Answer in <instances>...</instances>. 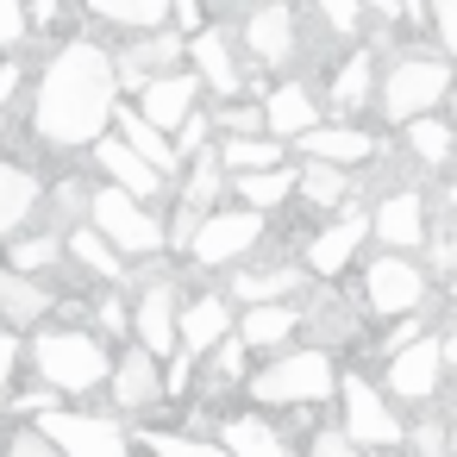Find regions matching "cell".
<instances>
[{
  "label": "cell",
  "instance_id": "29",
  "mask_svg": "<svg viewBox=\"0 0 457 457\" xmlns=\"http://www.w3.org/2000/svg\"><path fill=\"white\" fill-rule=\"evenodd\" d=\"M232 295L251 301V307H276L288 295H301V263H263V270H238L232 276Z\"/></svg>",
  "mask_w": 457,
  "mask_h": 457
},
{
  "label": "cell",
  "instance_id": "25",
  "mask_svg": "<svg viewBox=\"0 0 457 457\" xmlns=\"http://www.w3.org/2000/svg\"><path fill=\"white\" fill-rule=\"evenodd\" d=\"M38 201H45V188H38V176L26 163H0V238L26 232V220L38 213Z\"/></svg>",
  "mask_w": 457,
  "mask_h": 457
},
{
  "label": "cell",
  "instance_id": "33",
  "mask_svg": "<svg viewBox=\"0 0 457 457\" xmlns=\"http://www.w3.org/2000/svg\"><path fill=\"white\" fill-rule=\"evenodd\" d=\"M407 151H413V163H426V170H438V163H451L457 157V126L451 120H413L407 126Z\"/></svg>",
  "mask_w": 457,
  "mask_h": 457
},
{
  "label": "cell",
  "instance_id": "28",
  "mask_svg": "<svg viewBox=\"0 0 457 457\" xmlns=\"http://www.w3.org/2000/svg\"><path fill=\"white\" fill-rule=\"evenodd\" d=\"M220 445H226L232 457H295L288 438H282L263 413H232V420L220 426Z\"/></svg>",
  "mask_w": 457,
  "mask_h": 457
},
{
  "label": "cell",
  "instance_id": "16",
  "mask_svg": "<svg viewBox=\"0 0 457 457\" xmlns=\"http://www.w3.org/2000/svg\"><path fill=\"white\" fill-rule=\"evenodd\" d=\"M238 326H232V307H226V295H195V301H182V357H213L226 338H232Z\"/></svg>",
  "mask_w": 457,
  "mask_h": 457
},
{
  "label": "cell",
  "instance_id": "24",
  "mask_svg": "<svg viewBox=\"0 0 457 457\" xmlns=\"http://www.w3.org/2000/svg\"><path fill=\"white\" fill-rule=\"evenodd\" d=\"M57 301L32 282V276H20V270H7L0 263V332H13V326H38L45 332V313H51Z\"/></svg>",
  "mask_w": 457,
  "mask_h": 457
},
{
  "label": "cell",
  "instance_id": "23",
  "mask_svg": "<svg viewBox=\"0 0 457 457\" xmlns=\"http://www.w3.org/2000/svg\"><path fill=\"white\" fill-rule=\"evenodd\" d=\"M188 70L201 76V88H213V95H226V101L245 88L238 51H232V38H226V32H201V38L188 45Z\"/></svg>",
  "mask_w": 457,
  "mask_h": 457
},
{
  "label": "cell",
  "instance_id": "14",
  "mask_svg": "<svg viewBox=\"0 0 457 457\" xmlns=\"http://www.w3.org/2000/svg\"><path fill=\"white\" fill-rule=\"evenodd\" d=\"M320 95L307 88V82H282V88H270V101H263V120H270V138H282V145H301L307 132H320L326 120H320Z\"/></svg>",
  "mask_w": 457,
  "mask_h": 457
},
{
  "label": "cell",
  "instance_id": "35",
  "mask_svg": "<svg viewBox=\"0 0 457 457\" xmlns=\"http://www.w3.org/2000/svg\"><path fill=\"white\" fill-rule=\"evenodd\" d=\"M295 188H301V176H295V170H263V176H238V182H232V195H238L251 213H276Z\"/></svg>",
  "mask_w": 457,
  "mask_h": 457
},
{
  "label": "cell",
  "instance_id": "41",
  "mask_svg": "<svg viewBox=\"0 0 457 457\" xmlns=\"http://www.w3.org/2000/svg\"><path fill=\"white\" fill-rule=\"evenodd\" d=\"M432 38H438L445 63H457V0H438L432 7Z\"/></svg>",
  "mask_w": 457,
  "mask_h": 457
},
{
  "label": "cell",
  "instance_id": "26",
  "mask_svg": "<svg viewBox=\"0 0 457 457\" xmlns=\"http://www.w3.org/2000/svg\"><path fill=\"white\" fill-rule=\"evenodd\" d=\"M95 26H120L132 38H151V32H170V0H95Z\"/></svg>",
  "mask_w": 457,
  "mask_h": 457
},
{
  "label": "cell",
  "instance_id": "3",
  "mask_svg": "<svg viewBox=\"0 0 457 457\" xmlns=\"http://www.w3.org/2000/svg\"><path fill=\"white\" fill-rule=\"evenodd\" d=\"M451 88H457V70H451L445 57L413 51V57H395V63L382 70L376 107H382L395 126H413V120H432V107H438Z\"/></svg>",
  "mask_w": 457,
  "mask_h": 457
},
{
  "label": "cell",
  "instance_id": "19",
  "mask_svg": "<svg viewBox=\"0 0 457 457\" xmlns=\"http://www.w3.org/2000/svg\"><path fill=\"white\" fill-rule=\"evenodd\" d=\"M113 138H120L126 151H138V157H145V163H151L163 182H176V170H182L176 138H170V132H157V126H151V120L132 107V101H120V113H113Z\"/></svg>",
  "mask_w": 457,
  "mask_h": 457
},
{
  "label": "cell",
  "instance_id": "18",
  "mask_svg": "<svg viewBox=\"0 0 457 457\" xmlns=\"http://www.w3.org/2000/svg\"><path fill=\"white\" fill-rule=\"evenodd\" d=\"M195 101H201V76H195V70H182V76L151 82L132 107H138L157 132H182V126H188V113H195Z\"/></svg>",
  "mask_w": 457,
  "mask_h": 457
},
{
  "label": "cell",
  "instance_id": "6",
  "mask_svg": "<svg viewBox=\"0 0 457 457\" xmlns=\"http://www.w3.org/2000/svg\"><path fill=\"white\" fill-rule=\"evenodd\" d=\"M263 245V213L251 207H213L195 232V263L201 270H232V263H251V251Z\"/></svg>",
  "mask_w": 457,
  "mask_h": 457
},
{
  "label": "cell",
  "instance_id": "39",
  "mask_svg": "<svg viewBox=\"0 0 457 457\" xmlns=\"http://www.w3.org/2000/svg\"><path fill=\"white\" fill-rule=\"evenodd\" d=\"M213 126H220L226 138H257V132H270L263 107H220V113H213Z\"/></svg>",
  "mask_w": 457,
  "mask_h": 457
},
{
  "label": "cell",
  "instance_id": "40",
  "mask_svg": "<svg viewBox=\"0 0 457 457\" xmlns=\"http://www.w3.org/2000/svg\"><path fill=\"white\" fill-rule=\"evenodd\" d=\"M26 32H32V13H26V7H13V0H0V51L13 57V51L26 45Z\"/></svg>",
  "mask_w": 457,
  "mask_h": 457
},
{
  "label": "cell",
  "instance_id": "44",
  "mask_svg": "<svg viewBox=\"0 0 457 457\" xmlns=\"http://www.w3.org/2000/svg\"><path fill=\"white\" fill-rule=\"evenodd\" d=\"M20 363H26V345H20L13 332H0V388L20 376Z\"/></svg>",
  "mask_w": 457,
  "mask_h": 457
},
{
  "label": "cell",
  "instance_id": "36",
  "mask_svg": "<svg viewBox=\"0 0 457 457\" xmlns=\"http://www.w3.org/2000/svg\"><path fill=\"white\" fill-rule=\"evenodd\" d=\"M57 263H63V232L20 238V245H13V257H7V270H20V276H32V282H38V270H57Z\"/></svg>",
  "mask_w": 457,
  "mask_h": 457
},
{
  "label": "cell",
  "instance_id": "11",
  "mask_svg": "<svg viewBox=\"0 0 457 457\" xmlns=\"http://www.w3.org/2000/svg\"><path fill=\"white\" fill-rule=\"evenodd\" d=\"M38 432L63 451V457H126V432L120 420H95V413H38Z\"/></svg>",
  "mask_w": 457,
  "mask_h": 457
},
{
  "label": "cell",
  "instance_id": "34",
  "mask_svg": "<svg viewBox=\"0 0 457 457\" xmlns=\"http://www.w3.org/2000/svg\"><path fill=\"white\" fill-rule=\"evenodd\" d=\"M232 188V176H226V163H220V151H207V157H195V170L182 176V207H195V213H213V201Z\"/></svg>",
  "mask_w": 457,
  "mask_h": 457
},
{
  "label": "cell",
  "instance_id": "49",
  "mask_svg": "<svg viewBox=\"0 0 457 457\" xmlns=\"http://www.w3.org/2000/svg\"><path fill=\"white\" fill-rule=\"evenodd\" d=\"M445 363H457V332H451V338H445Z\"/></svg>",
  "mask_w": 457,
  "mask_h": 457
},
{
  "label": "cell",
  "instance_id": "1",
  "mask_svg": "<svg viewBox=\"0 0 457 457\" xmlns=\"http://www.w3.org/2000/svg\"><path fill=\"white\" fill-rule=\"evenodd\" d=\"M120 113V70H113V51L95 45V38H70L38 88H32V132L57 151H82V145H101L107 126Z\"/></svg>",
  "mask_w": 457,
  "mask_h": 457
},
{
  "label": "cell",
  "instance_id": "27",
  "mask_svg": "<svg viewBox=\"0 0 457 457\" xmlns=\"http://www.w3.org/2000/svg\"><path fill=\"white\" fill-rule=\"evenodd\" d=\"M295 326H301V307H295V301L245 307V320H238V345H245V351H276V345L295 338Z\"/></svg>",
  "mask_w": 457,
  "mask_h": 457
},
{
  "label": "cell",
  "instance_id": "5",
  "mask_svg": "<svg viewBox=\"0 0 457 457\" xmlns=\"http://www.w3.org/2000/svg\"><path fill=\"white\" fill-rule=\"evenodd\" d=\"M88 226H95L126 263H157V251H170V226H163L145 201H132V195H120V188H95Z\"/></svg>",
  "mask_w": 457,
  "mask_h": 457
},
{
  "label": "cell",
  "instance_id": "31",
  "mask_svg": "<svg viewBox=\"0 0 457 457\" xmlns=\"http://www.w3.org/2000/svg\"><path fill=\"white\" fill-rule=\"evenodd\" d=\"M63 251H70L88 276H101V282H120V276H126V257H120L95 226H70V232H63Z\"/></svg>",
  "mask_w": 457,
  "mask_h": 457
},
{
  "label": "cell",
  "instance_id": "12",
  "mask_svg": "<svg viewBox=\"0 0 457 457\" xmlns=\"http://www.w3.org/2000/svg\"><path fill=\"white\" fill-rule=\"evenodd\" d=\"M370 232H376L395 257L426 251V232H432V220H426V195H420V188H388V195L376 201V213H370Z\"/></svg>",
  "mask_w": 457,
  "mask_h": 457
},
{
  "label": "cell",
  "instance_id": "32",
  "mask_svg": "<svg viewBox=\"0 0 457 457\" xmlns=\"http://www.w3.org/2000/svg\"><path fill=\"white\" fill-rule=\"evenodd\" d=\"M301 195H307V207H320V213H357L351 207V176L345 170H326V163H307L301 170Z\"/></svg>",
  "mask_w": 457,
  "mask_h": 457
},
{
  "label": "cell",
  "instance_id": "46",
  "mask_svg": "<svg viewBox=\"0 0 457 457\" xmlns=\"http://www.w3.org/2000/svg\"><path fill=\"white\" fill-rule=\"evenodd\" d=\"M326 26H332V32H345V38H357V26H363V13L351 7V0H345V7H338V0H332V7H326Z\"/></svg>",
  "mask_w": 457,
  "mask_h": 457
},
{
  "label": "cell",
  "instance_id": "48",
  "mask_svg": "<svg viewBox=\"0 0 457 457\" xmlns=\"http://www.w3.org/2000/svg\"><path fill=\"white\" fill-rule=\"evenodd\" d=\"M445 213L457 220V182H445Z\"/></svg>",
  "mask_w": 457,
  "mask_h": 457
},
{
  "label": "cell",
  "instance_id": "45",
  "mask_svg": "<svg viewBox=\"0 0 457 457\" xmlns=\"http://www.w3.org/2000/svg\"><path fill=\"white\" fill-rule=\"evenodd\" d=\"M313 457H363V451L345 438V426H332V432H320V438H313Z\"/></svg>",
  "mask_w": 457,
  "mask_h": 457
},
{
  "label": "cell",
  "instance_id": "22",
  "mask_svg": "<svg viewBox=\"0 0 457 457\" xmlns=\"http://www.w3.org/2000/svg\"><path fill=\"white\" fill-rule=\"evenodd\" d=\"M376 88H382V76H376L370 45H351V57H345V63H338V76L326 82V107H332V113H338V126H345V113L370 107V101H376Z\"/></svg>",
  "mask_w": 457,
  "mask_h": 457
},
{
  "label": "cell",
  "instance_id": "13",
  "mask_svg": "<svg viewBox=\"0 0 457 457\" xmlns=\"http://www.w3.org/2000/svg\"><path fill=\"white\" fill-rule=\"evenodd\" d=\"M157 401H170V382H163L157 357H151L145 345H126L120 363H113V407H120V413H145V407H157Z\"/></svg>",
  "mask_w": 457,
  "mask_h": 457
},
{
  "label": "cell",
  "instance_id": "2",
  "mask_svg": "<svg viewBox=\"0 0 457 457\" xmlns=\"http://www.w3.org/2000/svg\"><path fill=\"white\" fill-rule=\"evenodd\" d=\"M32 370L45 388H63V395H88L113 376V357H107V338L88 332V326H45L32 345H26Z\"/></svg>",
  "mask_w": 457,
  "mask_h": 457
},
{
  "label": "cell",
  "instance_id": "9",
  "mask_svg": "<svg viewBox=\"0 0 457 457\" xmlns=\"http://www.w3.org/2000/svg\"><path fill=\"white\" fill-rule=\"evenodd\" d=\"M338 426H345V438L357 451H382V445H401L407 438V426L388 407V395L376 382H363V376H345V420Z\"/></svg>",
  "mask_w": 457,
  "mask_h": 457
},
{
  "label": "cell",
  "instance_id": "10",
  "mask_svg": "<svg viewBox=\"0 0 457 457\" xmlns=\"http://www.w3.org/2000/svg\"><path fill=\"white\" fill-rule=\"evenodd\" d=\"M438 382H445V338H420V345L395 351L382 370L388 401H407V407H426L438 395Z\"/></svg>",
  "mask_w": 457,
  "mask_h": 457
},
{
  "label": "cell",
  "instance_id": "38",
  "mask_svg": "<svg viewBox=\"0 0 457 457\" xmlns=\"http://www.w3.org/2000/svg\"><path fill=\"white\" fill-rule=\"evenodd\" d=\"M426 270L432 276H457V220L451 213L426 232Z\"/></svg>",
  "mask_w": 457,
  "mask_h": 457
},
{
  "label": "cell",
  "instance_id": "4",
  "mask_svg": "<svg viewBox=\"0 0 457 457\" xmlns=\"http://www.w3.org/2000/svg\"><path fill=\"white\" fill-rule=\"evenodd\" d=\"M332 395H338V370L320 345L276 351V363L251 376V401H263V407H320Z\"/></svg>",
  "mask_w": 457,
  "mask_h": 457
},
{
  "label": "cell",
  "instance_id": "20",
  "mask_svg": "<svg viewBox=\"0 0 457 457\" xmlns=\"http://www.w3.org/2000/svg\"><path fill=\"white\" fill-rule=\"evenodd\" d=\"M307 163H326V170H363L370 157H376V138L363 132V126H320V132H307L301 145H295Z\"/></svg>",
  "mask_w": 457,
  "mask_h": 457
},
{
  "label": "cell",
  "instance_id": "37",
  "mask_svg": "<svg viewBox=\"0 0 457 457\" xmlns=\"http://www.w3.org/2000/svg\"><path fill=\"white\" fill-rule=\"evenodd\" d=\"M151 457H232L220 438H188V432H145Z\"/></svg>",
  "mask_w": 457,
  "mask_h": 457
},
{
  "label": "cell",
  "instance_id": "7",
  "mask_svg": "<svg viewBox=\"0 0 457 457\" xmlns=\"http://www.w3.org/2000/svg\"><path fill=\"white\" fill-rule=\"evenodd\" d=\"M132 345H145L151 357H182V301H176V282L157 263L145 270V288H138V307H132Z\"/></svg>",
  "mask_w": 457,
  "mask_h": 457
},
{
  "label": "cell",
  "instance_id": "21",
  "mask_svg": "<svg viewBox=\"0 0 457 457\" xmlns=\"http://www.w3.org/2000/svg\"><path fill=\"white\" fill-rule=\"evenodd\" d=\"M363 238H370V213H345V220H332L326 232L307 238V270H313V276H345L351 257L363 251Z\"/></svg>",
  "mask_w": 457,
  "mask_h": 457
},
{
  "label": "cell",
  "instance_id": "50",
  "mask_svg": "<svg viewBox=\"0 0 457 457\" xmlns=\"http://www.w3.org/2000/svg\"><path fill=\"white\" fill-rule=\"evenodd\" d=\"M451 295H457V276H451Z\"/></svg>",
  "mask_w": 457,
  "mask_h": 457
},
{
  "label": "cell",
  "instance_id": "42",
  "mask_svg": "<svg viewBox=\"0 0 457 457\" xmlns=\"http://www.w3.org/2000/svg\"><path fill=\"white\" fill-rule=\"evenodd\" d=\"M207 376H213V382H238V376H245V345H238V332H232V338H226L220 351H213Z\"/></svg>",
  "mask_w": 457,
  "mask_h": 457
},
{
  "label": "cell",
  "instance_id": "47",
  "mask_svg": "<svg viewBox=\"0 0 457 457\" xmlns=\"http://www.w3.org/2000/svg\"><path fill=\"white\" fill-rule=\"evenodd\" d=\"M126 326H132V313L120 301H101V332H126Z\"/></svg>",
  "mask_w": 457,
  "mask_h": 457
},
{
  "label": "cell",
  "instance_id": "43",
  "mask_svg": "<svg viewBox=\"0 0 457 457\" xmlns=\"http://www.w3.org/2000/svg\"><path fill=\"white\" fill-rule=\"evenodd\" d=\"M0 457H63V451H57V445H51V438H45L38 426H26V432H20L13 445H0Z\"/></svg>",
  "mask_w": 457,
  "mask_h": 457
},
{
  "label": "cell",
  "instance_id": "15",
  "mask_svg": "<svg viewBox=\"0 0 457 457\" xmlns=\"http://www.w3.org/2000/svg\"><path fill=\"white\" fill-rule=\"evenodd\" d=\"M95 163L107 170V188H120V195H132V201H145V207H151V201H163V188H170V182H163L138 151H126L113 132L95 145Z\"/></svg>",
  "mask_w": 457,
  "mask_h": 457
},
{
  "label": "cell",
  "instance_id": "8",
  "mask_svg": "<svg viewBox=\"0 0 457 457\" xmlns=\"http://www.w3.org/2000/svg\"><path fill=\"white\" fill-rule=\"evenodd\" d=\"M363 307L370 313H388V320H413L426 307V270L413 257H395L382 251L370 270H363Z\"/></svg>",
  "mask_w": 457,
  "mask_h": 457
},
{
  "label": "cell",
  "instance_id": "17",
  "mask_svg": "<svg viewBox=\"0 0 457 457\" xmlns=\"http://www.w3.org/2000/svg\"><path fill=\"white\" fill-rule=\"evenodd\" d=\"M295 38H301L295 7H257V13H245V51H251L257 63L282 70V63L295 57Z\"/></svg>",
  "mask_w": 457,
  "mask_h": 457
},
{
  "label": "cell",
  "instance_id": "30",
  "mask_svg": "<svg viewBox=\"0 0 457 457\" xmlns=\"http://www.w3.org/2000/svg\"><path fill=\"white\" fill-rule=\"evenodd\" d=\"M213 151H220V163H226L232 182L238 176H263V170H288V145L282 138H226Z\"/></svg>",
  "mask_w": 457,
  "mask_h": 457
}]
</instances>
